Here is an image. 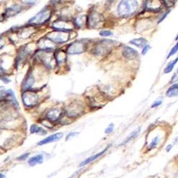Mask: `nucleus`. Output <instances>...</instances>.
I'll return each mask as SVG.
<instances>
[{"instance_id":"f704fd0d","label":"nucleus","mask_w":178,"mask_h":178,"mask_svg":"<svg viewBox=\"0 0 178 178\" xmlns=\"http://www.w3.org/2000/svg\"><path fill=\"white\" fill-rule=\"evenodd\" d=\"M161 104H162V101H156V102H155V103L152 105V108H155V107H157V106H160Z\"/></svg>"},{"instance_id":"ddd939ff","label":"nucleus","mask_w":178,"mask_h":178,"mask_svg":"<svg viewBox=\"0 0 178 178\" xmlns=\"http://www.w3.org/2000/svg\"><path fill=\"white\" fill-rule=\"evenodd\" d=\"M21 10H22V7L18 5V4H14V5L9 7V8L6 9V11L4 14V16H5L6 18L12 17V16L17 15L19 13H20Z\"/></svg>"},{"instance_id":"4be33fe9","label":"nucleus","mask_w":178,"mask_h":178,"mask_svg":"<svg viewBox=\"0 0 178 178\" xmlns=\"http://www.w3.org/2000/svg\"><path fill=\"white\" fill-rule=\"evenodd\" d=\"M141 130V128L140 127H139V128L137 129V130H135L134 131H133L132 133H131V134L130 135H128V137H127V138L125 140V141H123V143L121 144V145H124V144H126L127 143H128L129 141H130L133 138H135L136 136H137L138 135V133H140V131Z\"/></svg>"},{"instance_id":"e433bc0d","label":"nucleus","mask_w":178,"mask_h":178,"mask_svg":"<svg viewBox=\"0 0 178 178\" xmlns=\"http://www.w3.org/2000/svg\"><path fill=\"white\" fill-rule=\"evenodd\" d=\"M2 61L0 59V73L4 72V69H3V68H2Z\"/></svg>"},{"instance_id":"1a4fd4ad","label":"nucleus","mask_w":178,"mask_h":178,"mask_svg":"<svg viewBox=\"0 0 178 178\" xmlns=\"http://www.w3.org/2000/svg\"><path fill=\"white\" fill-rule=\"evenodd\" d=\"M47 49H45L44 51H43V52H41L39 54V58L41 62L45 64L46 66L49 67V68H53L54 66L57 64V62H56L55 57L52 53H51L49 51H46Z\"/></svg>"},{"instance_id":"6ab92c4d","label":"nucleus","mask_w":178,"mask_h":178,"mask_svg":"<svg viewBox=\"0 0 178 178\" xmlns=\"http://www.w3.org/2000/svg\"><path fill=\"white\" fill-rule=\"evenodd\" d=\"M178 86L177 84H173L170 86L166 92V96L168 97H177L178 94Z\"/></svg>"},{"instance_id":"c9c22d12","label":"nucleus","mask_w":178,"mask_h":178,"mask_svg":"<svg viewBox=\"0 0 178 178\" xmlns=\"http://www.w3.org/2000/svg\"><path fill=\"white\" fill-rule=\"evenodd\" d=\"M61 1H62V0H50L51 3L53 4H57V3H58V2H60Z\"/></svg>"},{"instance_id":"473e14b6","label":"nucleus","mask_w":178,"mask_h":178,"mask_svg":"<svg viewBox=\"0 0 178 178\" xmlns=\"http://www.w3.org/2000/svg\"><path fill=\"white\" fill-rule=\"evenodd\" d=\"M78 134H79V133H77V132H71V133H70L69 134V135H68L66 136V140H69V139L75 137V136L76 135H78Z\"/></svg>"},{"instance_id":"393cba45","label":"nucleus","mask_w":178,"mask_h":178,"mask_svg":"<svg viewBox=\"0 0 178 178\" xmlns=\"http://www.w3.org/2000/svg\"><path fill=\"white\" fill-rule=\"evenodd\" d=\"M26 52H28L27 49H26V48H24V49L21 51V52L19 53V54L18 55V58H17L18 62H20L21 60L25 58V56L26 55Z\"/></svg>"},{"instance_id":"20e7f679","label":"nucleus","mask_w":178,"mask_h":178,"mask_svg":"<svg viewBox=\"0 0 178 178\" xmlns=\"http://www.w3.org/2000/svg\"><path fill=\"white\" fill-rule=\"evenodd\" d=\"M113 46V41L104 39L93 48L92 53L96 56H103L111 51Z\"/></svg>"},{"instance_id":"72a5a7b5","label":"nucleus","mask_w":178,"mask_h":178,"mask_svg":"<svg viewBox=\"0 0 178 178\" xmlns=\"http://www.w3.org/2000/svg\"><path fill=\"white\" fill-rule=\"evenodd\" d=\"M36 1L37 0H23V2H24V3H26V4H35Z\"/></svg>"},{"instance_id":"6e6552de","label":"nucleus","mask_w":178,"mask_h":178,"mask_svg":"<svg viewBox=\"0 0 178 178\" xmlns=\"http://www.w3.org/2000/svg\"><path fill=\"white\" fill-rule=\"evenodd\" d=\"M103 21V17L97 11H91L88 17V24L89 27L95 29L98 27Z\"/></svg>"},{"instance_id":"dca6fc26","label":"nucleus","mask_w":178,"mask_h":178,"mask_svg":"<svg viewBox=\"0 0 178 178\" xmlns=\"http://www.w3.org/2000/svg\"><path fill=\"white\" fill-rule=\"evenodd\" d=\"M34 84V78L33 75L30 74H29L27 78L24 80L23 84H22V89L24 91H26V90H29V89H31L32 87L33 84Z\"/></svg>"},{"instance_id":"9b49d317","label":"nucleus","mask_w":178,"mask_h":178,"mask_svg":"<svg viewBox=\"0 0 178 178\" xmlns=\"http://www.w3.org/2000/svg\"><path fill=\"white\" fill-rule=\"evenodd\" d=\"M52 27L56 30L68 31L71 30L74 27L73 23L65 20H58L53 24Z\"/></svg>"},{"instance_id":"c756f323","label":"nucleus","mask_w":178,"mask_h":178,"mask_svg":"<svg viewBox=\"0 0 178 178\" xmlns=\"http://www.w3.org/2000/svg\"><path fill=\"white\" fill-rule=\"evenodd\" d=\"M163 2H165L167 7H172L176 3V0H163Z\"/></svg>"},{"instance_id":"9d476101","label":"nucleus","mask_w":178,"mask_h":178,"mask_svg":"<svg viewBox=\"0 0 178 178\" xmlns=\"http://www.w3.org/2000/svg\"><path fill=\"white\" fill-rule=\"evenodd\" d=\"M63 113V112L61 108H53L48 111V113H46V117L48 121L55 123V122H57L62 118Z\"/></svg>"},{"instance_id":"cd10ccee","label":"nucleus","mask_w":178,"mask_h":178,"mask_svg":"<svg viewBox=\"0 0 178 178\" xmlns=\"http://www.w3.org/2000/svg\"><path fill=\"white\" fill-rule=\"evenodd\" d=\"M177 49H178V44L177 43H176V45H175L174 47L172 48L171 51H170V53H169V54L167 55V58H169L170 57H172V55H174L175 53H176L177 52Z\"/></svg>"},{"instance_id":"b1692460","label":"nucleus","mask_w":178,"mask_h":178,"mask_svg":"<svg viewBox=\"0 0 178 178\" xmlns=\"http://www.w3.org/2000/svg\"><path fill=\"white\" fill-rule=\"evenodd\" d=\"M177 58H176V59H175L174 61H172V62H171L170 63H168V65L166 66V68L164 69V73L165 74H169V73H170L172 71L173 69V68H174L175 66V65L176 64L177 62Z\"/></svg>"},{"instance_id":"bb28decb","label":"nucleus","mask_w":178,"mask_h":178,"mask_svg":"<svg viewBox=\"0 0 178 178\" xmlns=\"http://www.w3.org/2000/svg\"><path fill=\"white\" fill-rule=\"evenodd\" d=\"M100 35L101 36H111L113 34V33L111 31H108V30H103V31H100Z\"/></svg>"},{"instance_id":"ea45409f","label":"nucleus","mask_w":178,"mask_h":178,"mask_svg":"<svg viewBox=\"0 0 178 178\" xmlns=\"http://www.w3.org/2000/svg\"><path fill=\"white\" fill-rule=\"evenodd\" d=\"M0 178H4V175L2 173H0Z\"/></svg>"},{"instance_id":"0eeeda50","label":"nucleus","mask_w":178,"mask_h":178,"mask_svg":"<svg viewBox=\"0 0 178 178\" xmlns=\"http://www.w3.org/2000/svg\"><path fill=\"white\" fill-rule=\"evenodd\" d=\"M86 47V43L84 41H76L68 46L66 52L69 54H80L85 52Z\"/></svg>"},{"instance_id":"aec40b11","label":"nucleus","mask_w":178,"mask_h":178,"mask_svg":"<svg viewBox=\"0 0 178 178\" xmlns=\"http://www.w3.org/2000/svg\"><path fill=\"white\" fill-rule=\"evenodd\" d=\"M147 40L144 38H138V39H132L130 43H132L133 45H135L138 47H143L144 46H145L147 44Z\"/></svg>"},{"instance_id":"7ed1b4c3","label":"nucleus","mask_w":178,"mask_h":178,"mask_svg":"<svg viewBox=\"0 0 178 178\" xmlns=\"http://www.w3.org/2000/svg\"><path fill=\"white\" fill-rule=\"evenodd\" d=\"M84 113V107L78 101L72 102L66 107L65 113L69 118H76Z\"/></svg>"},{"instance_id":"412c9836","label":"nucleus","mask_w":178,"mask_h":178,"mask_svg":"<svg viewBox=\"0 0 178 178\" xmlns=\"http://www.w3.org/2000/svg\"><path fill=\"white\" fill-rule=\"evenodd\" d=\"M55 60L56 62H57V64H60V63H62L63 62L66 61V54L65 53H63L62 51H60V52H57V53H55L54 54Z\"/></svg>"},{"instance_id":"a211bd4d","label":"nucleus","mask_w":178,"mask_h":178,"mask_svg":"<svg viewBox=\"0 0 178 178\" xmlns=\"http://www.w3.org/2000/svg\"><path fill=\"white\" fill-rule=\"evenodd\" d=\"M43 157L42 155H37L35 156H33L31 157L30 159L29 160V165L30 166H35L37 164H41V163L43 162Z\"/></svg>"},{"instance_id":"a878e982","label":"nucleus","mask_w":178,"mask_h":178,"mask_svg":"<svg viewBox=\"0 0 178 178\" xmlns=\"http://www.w3.org/2000/svg\"><path fill=\"white\" fill-rule=\"evenodd\" d=\"M158 140H159V137L158 136H156V137L153 139V140L151 142V143L150 144V145H149V150H152L154 148L156 145H157V143H158Z\"/></svg>"},{"instance_id":"7c9ffc66","label":"nucleus","mask_w":178,"mask_h":178,"mask_svg":"<svg viewBox=\"0 0 178 178\" xmlns=\"http://www.w3.org/2000/svg\"><path fill=\"white\" fill-rule=\"evenodd\" d=\"M150 45H147L146 44L145 46H143V51H142V54L143 55H145L146 54V53H148V51H149V49H150Z\"/></svg>"},{"instance_id":"58836bf2","label":"nucleus","mask_w":178,"mask_h":178,"mask_svg":"<svg viewBox=\"0 0 178 178\" xmlns=\"http://www.w3.org/2000/svg\"><path fill=\"white\" fill-rule=\"evenodd\" d=\"M171 148H172V145H168L167 147V149L166 150L167 151V152H169V151L171 150Z\"/></svg>"},{"instance_id":"2eb2a0df","label":"nucleus","mask_w":178,"mask_h":178,"mask_svg":"<svg viewBox=\"0 0 178 178\" xmlns=\"http://www.w3.org/2000/svg\"><path fill=\"white\" fill-rule=\"evenodd\" d=\"M62 136H63L62 133H54V134H53V135H51L49 136H48V137H46V138L43 139V140H41L40 142H39L38 145H46V144L56 142V141H58L59 139L62 138Z\"/></svg>"},{"instance_id":"f257e3e1","label":"nucleus","mask_w":178,"mask_h":178,"mask_svg":"<svg viewBox=\"0 0 178 178\" xmlns=\"http://www.w3.org/2000/svg\"><path fill=\"white\" fill-rule=\"evenodd\" d=\"M139 4L137 0H121L117 7V13L120 16H128L137 11Z\"/></svg>"},{"instance_id":"4c0bfd02","label":"nucleus","mask_w":178,"mask_h":178,"mask_svg":"<svg viewBox=\"0 0 178 178\" xmlns=\"http://www.w3.org/2000/svg\"><path fill=\"white\" fill-rule=\"evenodd\" d=\"M4 45V43L3 42V41L2 39H0V49H1L2 48H3V46Z\"/></svg>"},{"instance_id":"c85d7f7f","label":"nucleus","mask_w":178,"mask_h":178,"mask_svg":"<svg viewBox=\"0 0 178 178\" xmlns=\"http://www.w3.org/2000/svg\"><path fill=\"white\" fill-rule=\"evenodd\" d=\"M113 129H114V124L113 123H111L106 128V130H105V133H107V134L111 133V132H113Z\"/></svg>"},{"instance_id":"2f4dec72","label":"nucleus","mask_w":178,"mask_h":178,"mask_svg":"<svg viewBox=\"0 0 178 178\" xmlns=\"http://www.w3.org/2000/svg\"><path fill=\"white\" fill-rule=\"evenodd\" d=\"M29 156V153H25V154H23L19 156L17 158H16V160H26V158H27Z\"/></svg>"},{"instance_id":"f3484780","label":"nucleus","mask_w":178,"mask_h":178,"mask_svg":"<svg viewBox=\"0 0 178 178\" xmlns=\"http://www.w3.org/2000/svg\"><path fill=\"white\" fill-rule=\"evenodd\" d=\"M107 150H108V148H106V149L103 150H102L101 152H100L99 153H97V154L93 155V156H91V157H90L89 158H87V159H86L84 161H83V162L80 163V167L84 166V165H86L88 164H89L90 162H92L93 161H94V160H96V159H98L99 157H101L102 155H103V153H106V151Z\"/></svg>"},{"instance_id":"423d86ee","label":"nucleus","mask_w":178,"mask_h":178,"mask_svg":"<svg viewBox=\"0 0 178 178\" xmlns=\"http://www.w3.org/2000/svg\"><path fill=\"white\" fill-rule=\"evenodd\" d=\"M22 101L25 106L33 107L37 103L39 96L36 92L26 90L22 94Z\"/></svg>"},{"instance_id":"5701e85b","label":"nucleus","mask_w":178,"mask_h":178,"mask_svg":"<svg viewBox=\"0 0 178 178\" xmlns=\"http://www.w3.org/2000/svg\"><path fill=\"white\" fill-rule=\"evenodd\" d=\"M31 133H38V134H45L46 132L42 128L36 125H32L30 128Z\"/></svg>"},{"instance_id":"f8f14e48","label":"nucleus","mask_w":178,"mask_h":178,"mask_svg":"<svg viewBox=\"0 0 178 178\" xmlns=\"http://www.w3.org/2000/svg\"><path fill=\"white\" fill-rule=\"evenodd\" d=\"M162 5V0H146L145 9L149 11H157L160 10Z\"/></svg>"},{"instance_id":"a19ab883","label":"nucleus","mask_w":178,"mask_h":178,"mask_svg":"<svg viewBox=\"0 0 178 178\" xmlns=\"http://www.w3.org/2000/svg\"><path fill=\"white\" fill-rule=\"evenodd\" d=\"M72 177H73V176H71V177H69V178H72Z\"/></svg>"},{"instance_id":"f03ea898","label":"nucleus","mask_w":178,"mask_h":178,"mask_svg":"<svg viewBox=\"0 0 178 178\" xmlns=\"http://www.w3.org/2000/svg\"><path fill=\"white\" fill-rule=\"evenodd\" d=\"M51 16H52V10H51L49 7H46L38 14H36L34 17L31 18L29 21V23L31 24H36V25L44 24L49 20Z\"/></svg>"},{"instance_id":"4468645a","label":"nucleus","mask_w":178,"mask_h":178,"mask_svg":"<svg viewBox=\"0 0 178 178\" xmlns=\"http://www.w3.org/2000/svg\"><path fill=\"white\" fill-rule=\"evenodd\" d=\"M123 56L127 59L132 60L138 57V52L134 48L130 47V46H124L123 49Z\"/></svg>"},{"instance_id":"39448f33","label":"nucleus","mask_w":178,"mask_h":178,"mask_svg":"<svg viewBox=\"0 0 178 178\" xmlns=\"http://www.w3.org/2000/svg\"><path fill=\"white\" fill-rule=\"evenodd\" d=\"M69 33L68 31L56 30L46 35L48 40L54 43H64L69 39Z\"/></svg>"}]
</instances>
